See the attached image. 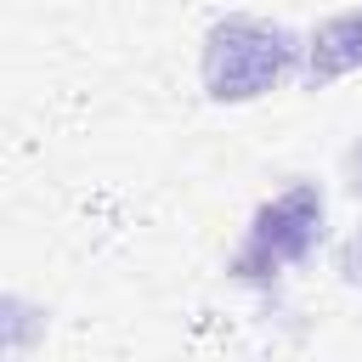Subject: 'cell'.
Wrapping results in <instances>:
<instances>
[{
	"label": "cell",
	"instance_id": "2",
	"mask_svg": "<svg viewBox=\"0 0 362 362\" xmlns=\"http://www.w3.org/2000/svg\"><path fill=\"white\" fill-rule=\"evenodd\" d=\"M317 243H322V192L311 181H294L283 198H272L255 215L243 249L232 255V277H249V283L255 277H272L277 266L305 260Z\"/></svg>",
	"mask_w": 362,
	"mask_h": 362
},
{
	"label": "cell",
	"instance_id": "4",
	"mask_svg": "<svg viewBox=\"0 0 362 362\" xmlns=\"http://www.w3.org/2000/svg\"><path fill=\"white\" fill-rule=\"evenodd\" d=\"M345 181H351V192L362 198V141H356V147L345 153Z\"/></svg>",
	"mask_w": 362,
	"mask_h": 362
},
{
	"label": "cell",
	"instance_id": "1",
	"mask_svg": "<svg viewBox=\"0 0 362 362\" xmlns=\"http://www.w3.org/2000/svg\"><path fill=\"white\" fill-rule=\"evenodd\" d=\"M300 62V40L283 23L232 11L204 34V90L215 102H255L283 85Z\"/></svg>",
	"mask_w": 362,
	"mask_h": 362
},
{
	"label": "cell",
	"instance_id": "3",
	"mask_svg": "<svg viewBox=\"0 0 362 362\" xmlns=\"http://www.w3.org/2000/svg\"><path fill=\"white\" fill-rule=\"evenodd\" d=\"M356 62H362V6H356V11L328 17V23L305 40V85H311V90H322L328 79L351 74Z\"/></svg>",
	"mask_w": 362,
	"mask_h": 362
}]
</instances>
